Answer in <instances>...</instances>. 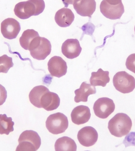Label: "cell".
Listing matches in <instances>:
<instances>
[{
  "instance_id": "1",
  "label": "cell",
  "mask_w": 135,
  "mask_h": 151,
  "mask_svg": "<svg viewBox=\"0 0 135 151\" xmlns=\"http://www.w3.org/2000/svg\"><path fill=\"white\" fill-rule=\"evenodd\" d=\"M45 8L44 0H28L16 4L14 12L19 18L26 19L31 16L40 14L44 11Z\"/></svg>"
},
{
  "instance_id": "2",
  "label": "cell",
  "mask_w": 135,
  "mask_h": 151,
  "mask_svg": "<svg viewBox=\"0 0 135 151\" xmlns=\"http://www.w3.org/2000/svg\"><path fill=\"white\" fill-rule=\"evenodd\" d=\"M132 125L131 119L129 116L119 113L109 120L108 128L112 135L122 137L129 133Z\"/></svg>"
},
{
  "instance_id": "3",
  "label": "cell",
  "mask_w": 135,
  "mask_h": 151,
  "mask_svg": "<svg viewBox=\"0 0 135 151\" xmlns=\"http://www.w3.org/2000/svg\"><path fill=\"white\" fill-rule=\"evenodd\" d=\"M16 151H36L40 147L41 139L39 134L32 130H26L20 135Z\"/></svg>"
},
{
  "instance_id": "4",
  "label": "cell",
  "mask_w": 135,
  "mask_h": 151,
  "mask_svg": "<svg viewBox=\"0 0 135 151\" xmlns=\"http://www.w3.org/2000/svg\"><path fill=\"white\" fill-rule=\"evenodd\" d=\"M46 127L50 133L54 134L63 133L68 127L67 117L63 114L57 112L50 115L46 122Z\"/></svg>"
},
{
  "instance_id": "5",
  "label": "cell",
  "mask_w": 135,
  "mask_h": 151,
  "mask_svg": "<svg viewBox=\"0 0 135 151\" xmlns=\"http://www.w3.org/2000/svg\"><path fill=\"white\" fill-rule=\"evenodd\" d=\"M114 86L116 90L123 93H129L135 88V79L125 71L118 72L114 76Z\"/></svg>"
},
{
  "instance_id": "6",
  "label": "cell",
  "mask_w": 135,
  "mask_h": 151,
  "mask_svg": "<svg viewBox=\"0 0 135 151\" xmlns=\"http://www.w3.org/2000/svg\"><path fill=\"white\" fill-rule=\"evenodd\" d=\"M115 104L113 100L107 97L99 98L94 104V113L96 116L106 119L113 112Z\"/></svg>"
},
{
  "instance_id": "7",
  "label": "cell",
  "mask_w": 135,
  "mask_h": 151,
  "mask_svg": "<svg viewBox=\"0 0 135 151\" xmlns=\"http://www.w3.org/2000/svg\"><path fill=\"white\" fill-rule=\"evenodd\" d=\"M100 10L105 17L112 20L120 19L124 12L123 3L114 5L109 4L105 0L101 2Z\"/></svg>"
},
{
  "instance_id": "8",
  "label": "cell",
  "mask_w": 135,
  "mask_h": 151,
  "mask_svg": "<svg viewBox=\"0 0 135 151\" xmlns=\"http://www.w3.org/2000/svg\"><path fill=\"white\" fill-rule=\"evenodd\" d=\"M20 30V24L14 19H6L1 24V32L6 39L9 40L16 39Z\"/></svg>"
},
{
  "instance_id": "9",
  "label": "cell",
  "mask_w": 135,
  "mask_h": 151,
  "mask_svg": "<svg viewBox=\"0 0 135 151\" xmlns=\"http://www.w3.org/2000/svg\"><path fill=\"white\" fill-rule=\"evenodd\" d=\"M98 133L94 128L87 126L79 131L77 137L81 145L85 147H90L95 145L98 139Z\"/></svg>"
},
{
  "instance_id": "10",
  "label": "cell",
  "mask_w": 135,
  "mask_h": 151,
  "mask_svg": "<svg viewBox=\"0 0 135 151\" xmlns=\"http://www.w3.org/2000/svg\"><path fill=\"white\" fill-rule=\"evenodd\" d=\"M47 65L49 71L52 76L60 78L67 73V64L60 57L55 56L51 58Z\"/></svg>"
},
{
  "instance_id": "11",
  "label": "cell",
  "mask_w": 135,
  "mask_h": 151,
  "mask_svg": "<svg viewBox=\"0 0 135 151\" xmlns=\"http://www.w3.org/2000/svg\"><path fill=\"white\" fill-rule=\"evenodd\" d=\"M52 51L50 42L44 37H40V40L35 47L30 51L31 55L34 59L38 60H45Z\"/></svg>"
},
{
  "instance_id": "12",
  "label": "cell",
  "mask_w": 135,
  "mask_h": 151,
  "mask_svg": "<svg viewBox=\"0 0 135 151\" xmlns=\"http://www.w3.org/2000/svg\"><path fill=\"white\" fill-rule=\"evenodd\" d=\"M40 39L37 31L34 29L26 30L20 38V44L24 49L31 51L36 47Z\"/></svg>"
},
{
  "instance_id": "13",
  "label": "cell",
  "mask_w": 135,
  "mask_h": 151,
  "mask_svg": "<svg viewBox=\"0 0 135 151\" xmlns=\"http://www.w3.org/2000/svg\"><path fill=\"white\" fill-rule=\"evenodd\" d=\"M62 52L67 58L73 59L78 57L81 51L79 40L77 39H68L63 43Z\"/></svg>"
},
{
  "instance_id": "14",
  "label": "cell",
  "mask_w": 135,
  "mask_h": 151,
  "mask_svg": "<svg viewBox=\"0 0 135 151\" xmlns=\"http://www.w3.org/2000/svg\"><path fill=\"white\" fill-rule=\"evenodd\" d=\"M95 0H76L74 8L79 15L83 17H91L96 9Z\"/></svg>"
},
{
  "instance_id": "15",
  "label": "cell",
  "mask_w": 135,
  "mask_h": 151,
  "mask_svg": "<svg viewBox=\"0 0 135 151\" xmlns=\"http://www.w3.org/2000/svg\"><path fill=\"white\" fill-rule=\"evenodd\" d=\"M60 104V99L57 94L49 90L43 94L39 102L40 109L43 108L48 111L56 110Z\"/></svg>"
},
{
  "instance_id": "16",
  "label": "cell",
  "mask_w": 135,
  "mask_h": 151,
  "mask_svg": "<svg viewBox=\"0 0 135 151\" xmlns=\"http://www.w3.org/2000/svg\"><path fill=\"white\" fill-rule=\"evenodd\" d=\"M91 117L90 110L88 106L80 105L73 109L71 117L72 122L77 125H81L87 122Z\"/></svg>"
},
{
  "instance_id": "17",
  "label": "cell",
  "mask_w": 135,
  "mask_h": 151,
  "mask_svg": "<svg viewBox=\"0 0 135 151\" xmlns=\"http://www.w3.org/2000/svg\"><path fill=\"white\" fill-rule=\"evenodd\" d=\"M75 16L72 10L68 8H63L56 12L55 20L59 26L67 27L74 22Z\"/></svg>"
},
{
  "instance_id": "18",
  "label": "cell",
  "mask_w": 135,
  "mask_h": 151,
  "mask_svg": "<svg viewBox=\"0 0 135 151\" xmlns=\"http://www.w3.org/2000/svg\"><path fill=\"white\" fill-rule=\"evenodd\" d=\"M96 90L95 86L88 84L85 82H83L80 88L75 91V96L74 101L75 103L80 102H87L88 96L90 95L96 94Z\"/></svg>"
},
{
  "instance_id": "19",
  "label": "cell",
  "mask_w": 135,
  "mask_h": 151,
  "mask_svg": "<svg viewBox=\"0 0 135 151\" xmlns=\"http://www.w3.org/2000/svg\"><path fill=\"white\" fill-rule=\"evenodd\" d=\"M109 81V72L104 71L102 68H99L97 72H92L91 77L90 79V84L94 86L106 87Z\"/></svg>"
},
{
  "instance_id": "20",
  "label": "cell",
  "mask_w": 135,
  "mask_h": 151,
  "mask_svg": "<svg viewBox=\"0 0 135 151\" xmlns=\"http://www.w3.org/2000/svg\"><path fill=\"white\" fill-rule=\"evenodd\" d=\"M55 148L56 151H76L77 145L71 138L63 137L56 140Z\"/></svg>"
},
{
  "instance_id": "21",
  "label": "cell",
  "mask_w": 135,
  "mask_h": 151,
  "mask_svg": "<svg viewBox=\"0 0 135 151\" xmlns=\"http://www.w3.org/2000/svg\"><path fill=\"white\" fill-rule=\"evenodd\" d=\"M49 89L44 86H38L34 87L30 91L29 99L31 104L36 107L40 109L39 102L42 96Z\"/></svg>"
},
{
  "instance_id": "22",
  "label": "cell",
  "mask_w": 135,
  "mask_h": 151,
  "mask_svg": "<svg viewBox=\"0 0 135 151\" xmlns=\"http://www.w3.org/2000/svg\"><path fill=\"white\" fill-rule=\"evenodd\" d=\"M14 125L11 117H8L6 114H0V134L9 135L14 131Z\"/></svg>"
},
{
  "instance_id": "23",
  "label": "cell",
  "mask_w": 135,
  "mask_h": 151,
  "mask_svg": "<svg viewBox=\"0 0 135 151\" xmlns=\"http://www.w3.org/2000/svg\"><path fill=\"white\" fill-rule=\"evenodd\" d=\"M14 66L12 58L6 55L0 57V73H7Z\"/></svg>"
},
{
  "instance_id": "24",
  "label": "cell",
  "mask_w": 135,
  "mask_h": 151,
  "mask_svg": "<svg viewBox=\"0 0 135 151\" xmlns=\"http://www.w3.org/2000/svg\"><path fill=\"white\" fill-rule=\"evenodd\" d=\"M126 66L128 69L135 74V53L131 54L128 57Z\"/></svg>"
},
{
  "instance_id": "25",
  "label": "cell",
  "mask_w": 135,
  "mask_h": 151,
  "mask_svg": "<svg viewBox=\"0 0 135 151\" xmlns=\"http://www.w3.org/2000/svg\"><path fill=\"white\" fill-rule=\"evenodd\" d=\"M123 144L126 147L129 146H135V132H131L125 137Z\"/></svg>"
},
{
  "instance_id": "26",
  "label": "cell",
  "mask_w": 135,
  "mask_h": 151,
  "mask_svg": "<svg viewBox=\"0 0 135 151\" xmlns=\"http://www.w3.org/2000/svg\"><path fill=\"white\" fill-rule=\"evenodd\" d=\"M7 97V92L3 86L0 84V106L5 103Z\"/></svg>"
},
{
  "instance_id": "27",
  "label": "cell",
  "mask_w": 135,
  "mask_h": 151,
  "mask_svg": "<svg viewBox=\"0 0 135 151\" xmlns=\"http://www.w3.org/2000/svg\"><path fill=\"white\" fill-rule=\"evenodd\" d=\"M76 0H62L65 7H67L70 4H73Z\"/></svg>"
},
{
  "instance_id": "28",
  "label": "cell",
  "mask_w": 135,
  "mask_h": 151,
  "mask_svg": "<svg viewBox=\"0 0 135 151\" xmlns=\"http://www.w3.org/2000/svg\"><path fill=\"white\" fill-rule=\"evenodd\" d=\"M105 1L109 4H114V5L122 3V0H105Z\"/></svg>"
},
{
  "instance_id": "29",
  "label": "cell",
  "mask_w": 135,
  "mask_h": 151,
  "mask_svg": "<svg viewBox=\"0 0 135 151\" xmlns=\"http://www.w3.org/2000/svg\"><path fill=\"white\" fill-rule=\"evenodd\" d=\"M134 30H135V28H134Z\"/></svg>"
}]
</instances>
